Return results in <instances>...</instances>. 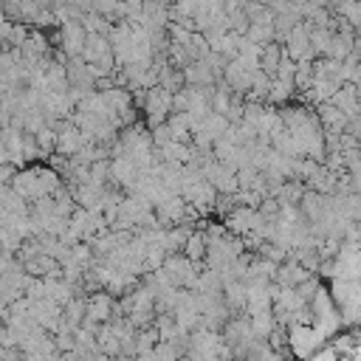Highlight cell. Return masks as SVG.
<instances>
[{
    "instance_id": "cell-1",
    "label": "cell",
    "mask_w": 361,
    "mask_h": 361,
    "mask_svg": "<svg viewBox=\"0 0 361 361\" xmlns=\"http://www.w3.org/2000/svg\"><path fill=\"white\" fill-rule=\"evenodd\" d=\"M138 107L144 110V124L155 127V124L166 121V116L172 113V90H166L161 85H149V87H144Z\"/></svg>"
},
{
    "instance_id": "cell-2",
    "label": "cell",
    "mask_w": 361,
    "mask_h": 361,
    "mask_svg": "<svg viewBox=\"0 0 361 361\" xmlns=\"http://www.w3.org/2000/svg\"><path fill=\"white\" fill-rule=\"evenodd\" d=\"M161 271L166 274V279L178 288H192L195 279H197V271H200V262H192L183 251H172L164 257L161 262Z\"/></svg>"
},
{
    "instance_id": "cell-3",
    "label": "cell",
    "mask_w": 361,
    "mask_h": 361,
    "mask_svg": "<svg viewBox=\"0 0 361 361\" xmlns=\"http://www.w3.org/2000/svg\"><path fill=\"white\" fill-rule=\"evenodd\" d=\"M85 25H82V20H62L59 23V34H56V45H59V51L65 54V59L68 56H79V51H82V45H85Z\"/></svg>"
},
{
    "instance_id": "cell-4",
    "label": "cell",
    "mask_w": 361,
    "mask_h": 361,
    "mask_svg": "<svg viewBox=\"0 0 361 361\" xmlns=\"http://www.w3.org/2000/svg\"><path fill=\"white\" fill-rule=\"evenodd\" d=\"M28 316L34 319V324H39L42 330L54 333L59 327V319H62V307L56 302H51L48 296H39V299H28Z\"/></svg>"
},
{
    "instance_id": "cell-5",
    "label": "cell",
    "mask_w": 361,
    "mask_h": 361,
    "mask_svg": "<svg viewBox=\"0 0 361 361\" xmlns=\"http://www.w3.org/2000/svg\"><path fill=\"white\" fill-rule=\"evenodd\" d=\"M307 31H310V25H307L305 20H299V23H293L290 31L285 34L282 48H285V54H288L290 59H316L313 51H310V42H307Z\"/></svg>"
},
{
    "instance_id": "cell-6",
    "label": "cell",
    "mask_w": 361,
    "mask_h": 361,
    "mask_svg": "<svg viewBox=\"0 0 361 361\" xmlns=\"http://www.w3.org/2000/svg\"><path fill=\"white\" fill-rule=\"evenodd\" d=\"M54 133H56V138H54V152H59V155H73V152L87 141V135H85L71 118H65Z\"/></svg>"
},
{
    "instance_id": "cell-7",
    "label": "cell",
    "mask_w": 361,
    "mask_h": 361,
    "mask_svg": "<svg viewBox=\"0 0 361 361\" xmlns=\"http://www.w3.org/2000/svg\"><path fill=\"white\" fill-rule=\"evenodd\" d=\"M180 76H183V85H214L217 76L214 71L206 65V59H192L180 68Z\"/></svg>"
},
{
    "instance_id": "cell-8",
    "label": "cell",
    "mask_w": 361,
    "mask_h": 361,
    "mask_svg": "<svg viewBox=\"0 0 361 361\" xmlns=\"http://www.w3.org/2000/svg\"><path fill=\"white\" fill-rule=\"evenodd\" d=\"M135 175H138V166L130 161V158H110V180L116 183V186H121L124 192L133 186V180H135Z\"/></svg>"
},
{
    "instance_id": "cell-9",
    "label": "cell",
    "mask_w": 361,
    "mask_h": 361,
    "mask_svg": "<svg viewBox=\"0 0 361 361\" xmlns=\"http://www.w3.org/2000/svg\"><path fill=\"white\" fill-rule=\"evenodd\" d=\"M282 56H285L282 42L268 39V42H262V45H259V59H257V68H259V71H265L268 76H274V71H276V65H279V59H282Z\"/></svg>"
},
{
    "instance_id": "cell-10",
    "label": "cell",
    "mask_w": 361,
    "mask_h": 361,
    "mask_svg": "<svg viewBox=\"0 0 361 361\" xmlns=\"http://www.w3.org/2000/svg\"><path fill=\"white\" fill-rule=\"evenodd\" d=\"M330 102H333L338 110H344L350 118L358 116V93H355V85H353V82H341V85L336 87V93L330 96Z\"/></svg>"
},
{
    "instance_id": "cell-11",
    "label": "cell",
    "mask_w": 361,
    "mask_h": 361,
    "mask_svg": "<svg viewBox=\"0 0 361 361\" xmlns=\"http://www.w3.org/2000/svg\"><path fill=\"white\" fill-rule=\"evenodd\" d=\"M293 96H296V85H293L290 79L271 76V87H268V93H265V102H268V104H288Z\"/></svg>"
},
{
    "instance_id": "cell-12",
    "label": "cell",
    "mask_w": 361,
    "mask_h": 361,
    "mask_svg": "<svg viewBox=\"0 0 361 361\" xmlns=\"http://www.w3.org/2000/svg\"><path fill=\"white\" fill-rule=\"evenodd\" d=\"M192 262H200L203 265V257H206V234H203V228H192L189 231V237H186V243H183V248H180Z\"/></svg>"
},
{
    "instance_id": "cell-13",
    "label": "cell",
    "mask_w": 361,
    "mask_h": 361,
    "mask_svg": "<svg viewBox=\"0 0 361 361\" xmlns=\"http://www.w3.org/2000/svg\"><path fill=\"white\" fill-rule=\"evenodd\" d=\"M34 135V144H37V149H39V158H48L51 152H54V138H56V133L51 130V127H39L37 133H31Z\"/></svg>"
},
{
    "instance_id": "cell-14",
    "label": "cell",
    "mask_w": 361,
    "mask_h": 361,
    "mask_svg": "<svg viewBox=\"0 0 361 361\" xmlns=\"http://www.w3.org/2000/svg\"><path fill=\"white\" fill-rule=\"evenodd\" d=\"M245 39H251V42H257V45H262V42H268V39H274V25H262V23H248V28H245V34H243Z\"/></svg>"
},
{
    "instance_id": "cell-15",
    "label": "cell",
    "mask_w": 361,
    "mask_h": 361,
    "mask_svg": "<svg viewBox=\"0 0 361 361\" xmlns=\"http://www.w3.org/2000/svg\"><path fill=\"white\" fill-rule=\"evenodd\" d=\"M0 130H3V124H0Z\"/></svg>"
}]
</instances>
